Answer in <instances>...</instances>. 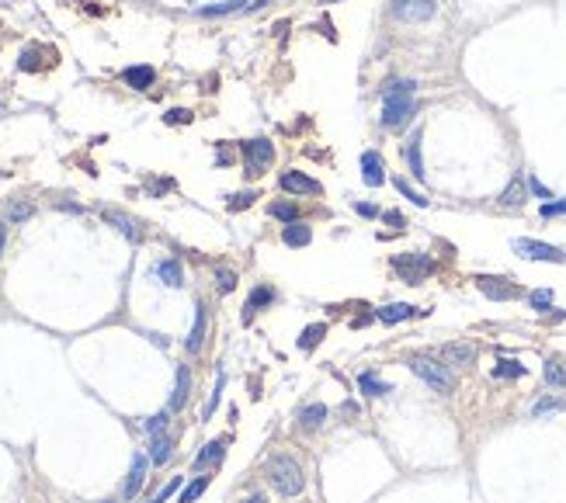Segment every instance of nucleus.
Listing matches in <instances>:
<instances>
[{"mask_svg":"<svg viewBox=\"0 0 566 503\" xmlns=\"http://www.w3.org/2000/svg\"><path fill=\"white\" fill-rule=\"evenodd\" d=\"M413 90H417L413 80H393L382 90V125L386 129H400V125H406L413 118V111H417Z\"/></svg>","mask_w":566,"mask_h":503,"instance_id":"obj_1","label":"nucleus"},{"mask_svg":"<svg viewBox=\"0 0 566 503\" xmlns=\"http://www.w3.org/2000/svg\"><path fill=\"white\" fill-rule=\"evenodd\" d=\"M268 479L282 497H299L302 486H306L302 469H299V462L292 458V455H274V458L268 462Z\"/></svg>","mask_w":566,"mask_h":503,"instance_id":"obj_2","label":"nucleus"},{"mask_svg":"<svg viewBox=\"0 0 566 503\" xmlns=\"http://www.w3.org/2000/svg\"><path fill=\"white\" fill-rule=\"evenodd\" d=\"M406 365H410V371H413V375H421V378L431 385L434 393H441V396L456 393V375L448 371V365H441V361H434V358H424V354L410 358Z\"/></svg>","mask_w":566,"mask_h":503,"instance_id":"obj_3","label":"nucleus"},{"mask_svg":"<svg viewBox=\"0 0 566 503\" xmlns=\"http://www.w3.org/2000/svg\"><path fill=\"white\" fill-rule=\"evenodd\" d=\"M393 267H396V274L403 278L406 285H421L434 271V261L428 254H396V257H393Z\"/></svg>","mask_w":566,"mask_h":503,"instance_id":"obj_4","label":"nucleus"},{"mask_svg":"<svg viewBox=\"0 0 566 503\" xmlns=\"http://www.w3.org/2000/svg\"><path fill=\"white\" fill-rule=\"evenodd\" d=\"M514 254L518 257H525V261H549V264H566V254L560 247H552V243H539V239H514L511 243Z\"/></svg>","mask_w":566,"mask_h":503,"instance_id":"obj_5","label":"nucleus"},{"mask_svg":"<svg viewBox=\"0 0 566 503\" xmlns=\"http://www.w3.org/2000/svg\"><path fill=\"white\" fill-rule=\"evenodd\" d=\"M271 157H274V146H271L268 139H250V142H243V160H247V174H250V177H261V174L268 170Z\"/></svg>","mask_w":566,"mask_h":503,"instance_id":"obj_6","label":"nucleus"},{"mask_svg":"<svg viewBox=\"0 0 566 503\" xmlns=\"http://www.w3.org/2000/svg\"><path fill=\"white\" fill-rule=\"evenodd\" d=\"M476 285H480V291H483L486 299H493V302H511V299L521 295V289L511 285L508 278H490V274H480V278H476Z\"/></svg>","mask_w":566,"mask_h":503,"instance_id":"obj_7","label":"nucleus"},{"mask_svg":"<svg viewBox=\"0 0 566 503\" xmlns=\"http://www.w3.org/2000/svg\"><path fill=\"white\" fill-rule=\"evenodd\" d=\"M393 14L400 21H428L434 14V0H393Z\"/></svg>","mask_w":566,"mask_h":503,"instance_id":"obj_8","label":"nucleus"},{"mask_svg":"<svg viewBox=\"0 0 566 503\" xmlns=\"http://www.w3.org/2000/svg\"><path fill=\"white\" fill-rule=\"evenodd\" d=\"M278 185H282V191H289V195H320V191H324L320 181H313V177H306V174H299V170H285V174L278 177Z\"/></svg>","mask_w":566,"mask_h":503,"instance_id":"obj_9","label":"nucleus"},{"mask_svg":"<svg viewBox=\"0 0 566 503\" xmlns=\"http://www.w3.org/2000/svg\"><path fill=\"white\" fill-rule=\"evenodd\" d=\"M441 365H452V368H465L476 361V347L473 344H445L441 347Z\"/></svg>","mask_w":566,"mask_h":503,"instance_id":"obj_10","label":"nucleus"},{"mask_svg":"<svg viewBox=\"0 0 566 503\" xmlns=\"http://www.w3.org/2000/svg\"><path fill=\"white\" fill-rule=\"evenodd\" d=\"M361 181L369 187H379L386 181V163H382V157H379L376 150L361 153Z\"/></svg>","mask_w":566,"mask_h":503,"instance_id":"obj_11","label":"nucleus"},{"mask_svg":"<svg viewBox=\"0 0 566 503\" xmlns=\"http://www.w3.org/2000/svg\"><path fill=\"white\" fill-rule=\"evenodd\" d=\"M146 469H150V458H146V455H135V458H133V472H129L125 486H122V497H125V500H133L135 493L143 489V482H146Z\"/></svg>","mask_w":566,"mask_h":503,"instance_id":"obj_12","label":"nucleus"},{"mask_svg":"<svg viewBox=\"0 0 566 503\" xmlns=\"http://www.w3.org/2000/svg\"><path fill=\"white\" fill-rule=\"evenodd\" d=\"M101 215L108 219V222L115 226V229H118V233H125V237L133 239V243H139V239H143V229L135 226V219H133V215L118 212V209H101Z\"/></svg>","mask_w":566,"mask_h":503,"instance_id":"obj_13","label":"nucleus"},{"mask_svg":"<svg viewBox=\"0 0 566 503\" xmlns=\"http://www.w3.org/2000/svg\"><path fill=\"white\" fill-rule=\"evenodd\" d=\"M379 323H386V326H393V323H403V319L417 316V306H406V302H393V306H382L376 309Z\"/></svg>","mask_w":566,"mask_h":503,"instance_id":"obj_14","label":"nucleus"},{"mask_svg":"<svg viewBox=\"0 0 566 503\" xmlns=\"http://www.w3.org/2000/svg\"><path fill=\"white\" fill-rule=\"evenodd\" d=\"M205 330H209V319H205V306L198 302V306H195V326H191V333H188V351H191V354H198V351H202V344H205Z\"/></svg>","mask_w":566,"mask_h":503,"instance_id":"obj_15","label":"nucleus"},{"mask_svg":"<svg viewBox=\"0 0 566 503\" xmlns=\"http://www.w3.org/2000/svg\"><path fill=\"white\" fill-rule=\"evenodd\" d=\"M188 389H191V371H188V365H177V382H174L170 410H181V406L188 403Z\"/></svg>","mask_w":566,"mask_h":503,"instance_id":"obj_16","label":"nucleus"},{"mask_svg":"<svg viewBox=\"0 0 566 503\" xmlns=\"http://www.w3.org/2000/svg\"><path fill=\"white\" fill-rule=\"evenodd\" d=\"M222 455H226V437H219V441H209L202 455L195 458V469H209V465H219L222 462Z\"/></svg>","mask_w":566,"mask_h":503,"instance_id":"obj_17","label":"nucleus"},{"mask_svg":"<svg viewBox=\"0 0 566 503\" xmlns=\"http://www.w3.org/2000/svg\"><path fill=\"white\" fill-rule=\"evenodd\" d=\"M122 80H125L133 90H150V83H153V66H129V70H122Z\"/></svg>","mask_w":566,"mask_h":503,"instance_id":"obj_18","label":"nucleus"},{"mask_svg":"<svg viewBox=\"0 0 566 503\" xmlns=\"http://www.w3.org/2000/svg\"><path fill=\"white\" fill-rule=\"evenodd\" d=\"M271 302H274V291H271L268 285H257V289L250 291V299H247V306H243V309H247V313H243V319L250 323V316H254L257 309H264V306H271Z\"/></svg>","mask_w":566,"mask_h":503,"instance_id":"obj_19","label":"nucleus"},{"mask_svg":"<svg viewBox=\"0 0 566 503\" xmlns=\"http://www.w3.org/2000/svg\"><path fill=\"white\" fill-rule=\"evenodd\" d=\"M326 413H330V410H326L324 403H309V406L299 410V424L306 427V430H317V427L326 420Z\"/></svg>","mask_w":566,"mask_h":503,"instance_id":"obj_20","label":"nucleus"},{"mask_svg":"<svg viewBox=\"0 0 566 503\" xmlns=\"http://www.w3.org/2000/svg\"><path fill=\"white\" fill-rule=\"evenodd\" d=\"M282 239H285V247H309V243H313V229L302 226V222H289Z\"/></svg>","mask_w":566,"mask_h":503,"instance_id":"obj_21","label":"nucleus"},{"mask_svg":"<svg viewBox=\"0 0 566 503\" xmlns=\"http://www.w3.org/2000/svg\"><path fill=\"white\" fill-rule=\"evenodd\" d=\"M153 271H157V278H160L167 289H177V285L185 281V274H181V264H177V261H160Z\"/></svg>","mask_w":566,"mask_h":503,"instance_id":"obj_22","label":"nucleus"},{"mask_svg":"<svg viewBox=\"0 0 566 503\" xmlns=\"http://www.w3.org/2000/svg\"><path fill=\"white\" fill-rule=\"evenodd\" d=\"M170 451H174V437L157 434V437L150 441V462H153V465H163V462L170 458Z\"/></svg>","mask_w":566,"mask_h":503,"instance_id":"obj_23","label":"nucleus"},{"mask_svg":"<svg viewBox=\"0 0 566 503\" xmlns=\"http://www.w3.org/2000/svg\"><path fill=\"white\" fill-rule=\"evenodd\" d=\"M358 389H361L365 396H386V393H389V382H382L372 371H361V375H358Z\"/></svg>","mask_w":566,"mask_h":503,"instance_id":"obj_24","label":"nucleus"},{"mask_svg":"<svg viewBox=\"0 0 566 503\" xmlns=\"http://www.w3.org/2000/svg\"><path fill=\"white\" fill-rule=\"evenodd\" d=\"M406 160H410V174L417 181H424V163H421V133L406 142Z\"/></svg>","mask_w":566,"mask_h":503,"instance_id":"obj_25","label":"nucleus"},{"mask_svg":"<svg viewBox=\"0 0 566 503\" xmlns=\"http://www.w3.org/2000/svg\"><path fill=\"white\" fill-rule=\"evenodd\" d=\"M542 375H545V382L549 385H566V361H560V358H549L545 361V368H542Z\"/></svg>","mask_w":566,"mask_h":503,"instance_id":"obj_26","label":"nucleus"},{"mask_svg":"<svg viewBox=\"0 0 566 503\" xmlns=\"http://www.w3.org/2000/svg\"><path fill=\"white\" fill-rule=\"evenodd\" d=\"M324 337H326V323H309V326L302 330V337H299V347H302V351H313Z\"/></svg>","mask_w":566,"mask_h":503,"instance_id":"obj_27","label":"nucleus"},{"mask_svg":"<svg viewBox=\"0 0 566 503\" xmlns=\"http://www.w3.org/2000/svg\"><path fill=\"white\" fill-rule=\"evenodd\" d=\"M268 212L274 215V219H282V222H296L299 219V209L292 202H274V205H268Z\"/></svg>","mask_w":566,"mask_h":503,"instance_id":"obj_28","label":"nucleus"},{"mask_svg":"<svg viewBox=\"0 0 566 503\" xmlns=\"http://www.w3.org/2000/svg\"><path fill=\"white\" fill-rule=\"evenodd\" d=\"M205 489H209V476H198L195 482H188V486H185V493H181V503H195L198 497H202V493H205Z\"/></svg>","mask_w":566,"mask_h":503,"instance_id":"obj_29","label":"nucleus"},{"mask_svg":"<svg viewBox=\"0 0 566 503\" xmlns=\"http://www.w3.org/2000/svg\"><path fill=\"white\" fill-rule=\"evenodd\" d=\"M216 285L222 295H230V291L237 289V274H233L230 267H216Z\"/></svg>","mask_w":566,"mask_h":503,"instance_id":"obj_30","label":"nucleus"},{"mask_svg":"<svg viewBox=\"0 0 566 503\" xmlns=\"http://www.w3.org/2000/svg\"><path fill=\"white\" fill-rule=\"evenodd\" d=\"M497 378H521L525 375V365H518V361H500L497 368H493Z\"/></svg>","mask_w":566,"mask_h":503,"instance_id":"obj_31","label":"nucleus"},{"mask_svg":"<svg viewBox=\"0 0 566 503\" xmlns=\"http://www.w3.org/2000/svg\"><path fill=\"white\" fill-rule=\"evenodd\" d=\"M528 302H532V309H539V313H549V306H552V291L549 289H539L528 295Z\"/></svg>","mask_w":566,"mask_h":503,"instance_id":"obj_32","label":"nucleus"},{"mask_svg":"<svg viewBox=\"0 0 566 503\" xmlns=\"http://www.w3.org/2000/svg\"><path fill=\"white\" fill-rule=\"evenodd\" d=\"M396 191H400V195H406V198H410L413 205H421V209H428V198H424V195H417L413 187L406 185V177H396Z\"/></svg>","mask_w":566,"mask_h":503,"instance_id":"obj_33","label":"nucleus"},{"mask_svg":"<svg viewBox=\"0 0 566 503\" xmlns=\"http://www.w3.org/2000/svg\"><path fill=\"white\" fill-rule=\"evenodd\" d=\"M222 385H226V371H219L216 393H212V396H209V403H205V413H202V417H205V420H209V417H212V413H216V406H219V396H222Z\"/></svg>","mask_w":566,"mask_h":503,"instance_id":"obj_34","label":"nucleus"},{"mask_svg":"<svg viewBox=\"0 0 566 503\" xmlns=\"http://www.w3.org/2000/svg\"><path fill=\"white\" fill-rule=\"evenodd\" d=\"M247 0H222V4H212V7H202V14L205 18H212V14H226V11H237V7H243Z\"/></svg>","mask_w":566,"mask_h":503,"instance_id":"obj_35","label":"nucleus"},{"mask_svg":"<svg viewBox=\"0 0 566 503\" xmlns=\"http://www.w3.org/2000/svg\"><path fill=\"white\" fill-rule=\"evenodd\" d=\"M31 212H35V209H31L28 202H11V205H7V215H11L14 222H25V219H31Z\"/></svg>","mask_w":566,"mask_h":503,"instance_id":"obj_36","label":"nucleus"},{"mask_svg":"<svg viewBox=\"0 0 566 503\" xmlns=\"http://www.w3.org/2000/svg\"><path fill=\"white\" fill-rule=\"evenodd\" d=\"M500 202H504V205H521V202H525V187H521V181H514V185L504 191Z\"/></svg>","mask_w":566,"mask_h":503,"instance_id":"obj_37","label":"nucleus"},{"mask_svg":"<svg viewBox=\"0 0 566 503\" xmlns=\"http://www.w3.org/2000/svg\"><path fill=\"white\" fill-rule=\"evenodd\" d=\"M167 417H170V413H157V417H150V420H146V434H150V437L163 434V427H167Z\"/></svg>","mask_w":566,"mask_h":503,"instance_id":"obj_38","label":"nucleus"},{"mask_svg":"<svg viewBox=\"0 0 566 503\" xmlns=\"http://www.w3.org/2000/svg\"><path fill=\"white\" fill-rule=\"evenodd\" d=\"M177 486H181V476H177V479H170V482H167V486H163L160 493H157V497H153V503H163V500H170V497H174V493H177Z\"/></svg>","mask_w":566,"mask_h":503,"instance_id":"obj_39","label":"nucleus"},{"mask_svg":"<svg viewBox=\"0 0 566 503\" xmlns=\"http://www.w3.org/2000/svg\"><path fill=\"white\" fill-rule=\"evenodd\" d=\"M254 198H257L254 191H240V195L230 202V209H233V212H237V209H247V205H254Z\"/></svg>","mask_w":566,"mask_h":503,"instance_id":"obj_40","label":"nucleus"},{"mask_svg":"<svg viewBox=\"0 0 566 503\" xmlns=\"http://www.w3.org/2000/svg\"><path fill=\"white\" fill-rule=\"evenodd\" d=\"M552 215H566V202H545L542 205V219H552Z\"/></svg>","mask_w":566,"mask_h":503,"instance_id":"obj_41","label":"nucleus"},{"mask_svg":"<svg viewBox=\"0 0 566 503\" xmlns=\"http://www.w3.org/2000/svg\"><path fill=\"white\" fill-rule=\"evenodd\" d=\"M563 403L560 399H542V403H535V417H542V413H549V410H560Z\"/></svg>","mask_w":566,"mask_h":503,"instance_id":"obj_42","label":"nucleus"},{"mask_svg":"<svg viewBox=\"0 0 566 503\" xmlns=\"http://www.w3.org/2000/svg\"><path fill=\"white\" fill-rule=\"evenodd\" d=\"M191 111H185V108H174V111H167V122L170 125H177V122H188Z\"/></svg>","mask_w":566,"mask_h":503,"instance_id":"obj_43","label":"nucleus"},{"mask_svg":"<svg viewBox=\"0 0 566 503\" xmlns=\"http://www.w3.org/2000/svg\"><path fill=\"white\" fill-rule=\"evenodd\" d=\"M528 187H532V191H535L539 198H552V195H549V187L542 185V181H535V177H528Z\"/></svg>","mask_w":566,"mask_h":503,"instance_id":"obj_44","label":"nucleus"},{"mask_svg":"<svg viewBox=\"0 0 566 503\" xmlns=\"http://www.w3.org/2000/svg\"><path fill=\"white\" fill-rule=\"evenodd\" d=\"M386 222H389V226H403V215H400V212H386Z\"/></svg>","mask_w":566,"mask_h":503,"instance_id":"obj_45","label":"nucleus"},{"mask_svg":"<svg viewBox=\"0 0 566 503\" xmlns=\"http://www.w3.org/2000/svg\"><path fill=\"white\" fill-rule=\"evenodd\" d=\"M4 239H7V229H4V222H0V254H4Z\"/></svg>","mask_w":566,"mask_h":503,"instance_id":"obj_46","label":"nucleus"},{"mask_svg":"<svg viewBox=\"0 0 566 503\" xmlns=\"http://www.w3.org/2000/svg\"><path fill=\"white\" fill-rule=\"evenodd\" d=\"M247 503H268V500H264L261 493H254V497H250V500H247Z\"/></svg>","mask_w":566,"mask_h":503,"instance_id":"obj_47","label":"nucleus"}]
</instances>
